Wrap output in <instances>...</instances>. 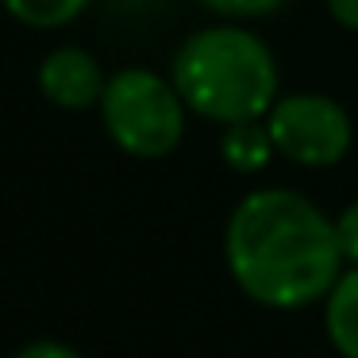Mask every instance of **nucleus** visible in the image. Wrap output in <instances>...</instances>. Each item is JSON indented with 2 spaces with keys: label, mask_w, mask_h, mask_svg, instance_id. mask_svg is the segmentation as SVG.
<instances>
[{
  "label": "nucleus",
  "mask_w": 358,
  "mask_h": 358,
  "mask_svg": "<svg viewBox=\"0 0 358 358\" xmlns=\"http://www.w3.org/2000/svg\"><path fill=\"white\" fill-rule=\"evenodd\" d=\"M327 12L339 27L347 31H358V0H327Z\"/></svg>",
  "instance_id": "12"
},
{
  "label": "nucleus",
  "mask_w": 358,
  "mask_h": 358,
  "mask_svg": "<svg viewBox=\"0 0 358 358\" xmlns=\"http://www.w3.org/2000/svg\"><path fill=\"white\" fill-rule=\"evenodd\" d=\"M335 235H339V250L350 266H358V201L335 216Z\"/></svg>",
  "instance_id": "10"
},
{
  "label": "nucleus",
  "mask_w": 358,
  "mask_h": 358,
  "mask_svg": "<svg viewBox=\"0 0 358 358\" xmlns=\"http://www.w3.org/2000/svg\"><path fill=\"white\" fill-rule=\"evenodd\" d=\"M324 327L343 358H358V266L343 270L324 296Z\"/></svg>",
  "instance_id": "6"
},
{
  "label": "nucleus",
  "mask_w": 358,
  "mask_h": 358,
  "mask_svg": "<svg viewBox=\"0 0 358 358\" xmlns=\"http://www.w3.org/2000/svg\"><path fill=\"white\" fill-rule=\"evenodd\" d=\"M270 139L281 158L304 166V170H327L339 166L350 150L355 127L335 96L324 93H285L266 116Z\"/></svg>",
  "instance_id": "4"
},
{
  "label": "nucleus",
  "mask_w": 358,
  "mask_h": 358,
  "mask_svg": "<svg viewBox=\"0 0 358 358\" xmlns=\"http://www.w3.org/2000/svg\"><path fill=\"white\" fill-rule=\"evenodd\" d=\"M170 81L193 116L220 127L266 120L281 96L273 50L235 20L189 35L170 62Z\"/></svg>",
  "instance_id": "2"
},
{
  "label": "nucleus",
  "mask_w": 358,
  "mask_h": 358,
  "mask_svg": "<svg viewBox=\"0 0 358 358\" xmlns=\"http://www.w3.org/2000/svg\"><path fill=\"white\" fill-rule=\"evenodd\" d=\"M104 85H108V78H104L101 62L81 47H58L39 66V93L55 108L66 112L96 108L104 96Z\"/></svg>",
  "instance_id": "5"
},
{
  "label": "nucleus",
  "mask_w": 358,
  "mask_h": 358,
  "mask_svg": "<svg viewBox=\"0 0 358 358\" xmlns=\"http://www.w3.org/2000/svg\"><path fill=\"white\" fill-rule=\"evenodd\" d=\"M278 155L270 139L266 120H243V124H227L220 135V158L224 166H231L235 173H258L270 166V158Z\"/></svg>",
  "instance_id": "7"
},
{
  "label": "nucleus",
  "mask_w": 358,
  "mask_h": 358,
  "mask_svg": "<svg viewBox=\"0 0 358 358\" xmlns=\"http://www.w3.org/2000/svg\"><path fill=\"white\" fill-rule=\"evenodd\" d=\"M16 358H81L73 347H66V343H50V339H43V343H31V347H24Z\"/></svg>",
  "instance_id": "11"
},
{
  "label": "nucleus",
  "mask_w": 358,
  "mask_h": 358,
  "mask_svg": "<svg viewBox=\"0 0 358 358\" xmlns=\"http://www.w3.org/2000/svg\"><path fill=\"white\" fill-rule=\"evenodd\" d=\"M224 258L255 304L296 312L331 293L343 273L335 220L293 189H255L227 216Z\"/></svg>",
  "instance_id": "1"
},
{
  "label": "nucleus",
  "mask_w": 358,
  "mask_h": 358,
  "mask_svg": "<svg viewBox=\"0 0 358 358\" xmlns=\"http://www.w3.org/2000/svg\"><path fill=\"white\" fill-rule=\"evenodd\" d=\"M101 124L108 139L124 155L155 162L178 150L185 139V101L173 89L170 78L147 70V66H127L112 73L101 96Z\"/></svg>",
  "instance_id": "3"
},
{
  "label": "nucleus",
  "mask_w": 358,
  "mask_h": 358,
  "mask_svg": "<svg viewBox=\"0 0 358 358\" xmlns=\"http://www.w3.org/2000/svg\"><path fill=\"white\" fill-rule=\"evenodd\" d=\"M201 4H204L208 12H216V16L243 24V20H262V16H273L278 8H285L289 0H201Z\"/></svg>",
  "instance_id": "9"
},
{
  "label": "nucleus",
  "mask_w": 358,
  "mask_h": 358,
  "mask_svg": "<svg viewBox=\"0 0 358 358\" xmlns=\"http://www.w3.org/2000/svg\"><path fill=\"white\" fill-rule=\"evenodd\" d=\"M8 8L12 20H20L24 27H39V31H55L66 27L93 4V0H0Z\"/></svg>",
  "instance_id": "8"
}]
</instances>
